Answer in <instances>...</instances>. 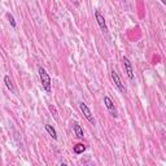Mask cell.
I'll list each match as a JSON object with an SVG mask.
<instances>
[{
	"mask_svg": "<svg viewBox=\"0 0 166 166\" xmlns=\"http://www.w3.org/2000/svg\"><path fill=\"white\" fill-rule=\"evenodd\" d=\"M7 18H8V21H9V23L12 25V28H16V21H14L13 16L11 13H7Z\"/></svg>",
	"mask_w": 166,
	"mask_h": 166,
	"instance_id": "obj_11",
	"label": "cell"
},
{
	"mask_svg": "<svg viewBox=\"0 0 166 166\" xmlns=\"http://www.w3.org/2000/svg\"><path fill=\"white\" fill-rule=\"evenodd\" d=\"M123 68H125V73L127 74V77L130 78L131 81L134 79V69H133V64H131V61L123 56Z\"/></svg>",
	"mask_w": 166,
	"mask_h": 166,
	"instance_id": "obj_4",
	"label": "cell"
},
{
	"mask_svg": "<svg viewBox=\"0 0 166 166\" xmlns=\"http://www.w3.org/2000/svg\"><path fill=\"white\" fill-rule=\"evenodd\" d=\"M79 109L82 110L83 116L86 117V119L88 121L91 125H95V123H96V121H95V118H93V116H92V113H91L90 108L87 107V105H86V104H84L83 101H81V103H79Z\"/></svg>",
	"mask_w": 166,
	"mask_h": 166,
	"instance_id": "obj_2",
	"label": "cell"
},
{
	"mask_svg": "<svg viewBox=\"0 0 166 166\" xmlns=\"http://www.w3.org/2000/svg\"><path fill=\"white\" fill-rule=\"evenodd\" d=\"M95 18H96V22L100 26V29L104 34H108V26H107V22H105V18L104 16L100 13V11H96L95 12Z\"/></svg>",
	"mask_w": 166,
	"mask_h": 166,
	"instance_id": "obj_3",
	"label": "cell"
},
{
	"mask_svg": "<svg viewBox=\"0 0 166 166\" xmlns=\"http://www.w3.org/2000/svg\"><path fill=\"white\" fill-rule=\"evenodd\" d=\"M110 75H112V79H113V82H114V84L117 86V88H118L121 92H126V88H125V86L122 84L121 78H119V75L117 74V72H116V70H112V72H110Z\"/></svg>",
	"mask_w": 166,
	"mask_h": 166,
	"instance_id": "obj_5",
	"label": "cell"
},
{
	"mask_svg": "<svg viewBox=\"0 0 166 166\" xmlns=\"http://www.w3.org/2000/svg\"><path fill=\"white\" fill-rule=\"evenodd\" d=\"M73 151H74V153L75 154H81V153H83L84 151H86V145H83V144H75L74 145V148H73Z\"/></svg>",
	"mask_w": 166,
	"mask_h": 166,
	"instance_id": "obj_10",
	"label": "cell"
},
{
	"mask_svg": "<svg viewBox=\"0 0 166 166\" xmlns=\"http://www.w3.org/2000/svg\"><path fill=\"white\" fill-rule=\"evenodd\" d=\"M73 130H74V133H75V135H77V138H79V139H82L83 136H84V134H83V128L81 127V125L79 123H75L73 125Z\"/></svg>",
	"mask_w": 166,
	"mask_h": 166,
	"instance_id": "obj_7",
	"label": "cell"
},
{
	"mask_svg": "<svg viewBox=\"0 0 166 166\" xmlns=\"http://www.w3.org/2000/svg\"><path fill=\"white\" fill-rule=\"evenodd\" d=\"M72 3H73L75 7H79V4H81V0H72Z\"/></svg>",
	"mask_w": 166,
	"mask_h": 166,
	"instance_id": "obj_12",
	"label": "cell"
},
{
	"mask_svg": "<svg viewBox=\"0 0 166 166\" xmlns=\"http://www.w3.org/2000/svg\"><path fill=\"white\" fill-rule=\"evenodd\" d=\"M104 104H105L107 109L110 112V114L114 118H117V110H116L114 104H113V101H112V99L109 98V96H104Z\"/></svg>",
	"mask_w": 166,
	"mask_h": 166,
	"instance_id": "obj_6",
	"label": "cell"
},
{
	"mask_svg": "<svg viewBox=\"0 0 166 166\" xmlns=\"http://www.w3.org/2000/svg\"><path fill=\"white\" fill-rule=\"evenodd\" d=\"M46 130H47V133L51 135V138L53 139V140H57V133H56V130L53 128V126L46 125Z\"/></svg>",
	"mask_w": 166,
	"mask_h": 166,
	"instance_id": "obj_9",
	"label": "cell"
},
{
	"mask_svg": "<svg viewBox=\"0 0 166 166\" xmlns=\"http://www.w3.org/2000/svg\"><path fill=\"white\" fill-rule=\"evenodd\" d=\"M161 3L162 4H166V0H161Z\"/></svg>",
	"mask_w": 166,
	"mask_h": 166,
	"instance_id": "obj_13",
	"label": "cell"
},
{
	"mask_svg": "<svg viewBox=\"0 0 166 166\" xmlns=\"http://www.w3.org/2000/svg\"><path fill=\"white\" fill-rule=\"evenodd\" d=\"M38 73H39V79H40V83L43 86V88H44L47 92H51V90H52V81H51V77L48 75V73L46 72V69L39 66L38 68Z\"/></svg>",
	"mask_w": 166,
	"mask_h": 166,
	"instance_id": "obj_1",
	"label": "cell"
},
{
	"mask_svg": "<svg viewBox=\"0 0 166 166\" xmlns=\"http://www.w3.org/2000/svg\"><path fill=\"white\" fill-rule=\"evenodd\" d=\"M4 83H5V86H7L8 90H9L11 92H13V93H16V90H14V87H13V83H12V81H11L9 75H5V77H4Z\"/></svg>",
	"mask_w": 166,
	"mask_h": 166,
	"instance_id": "obj_8",
	"label": "cell"
}]
</instances>
